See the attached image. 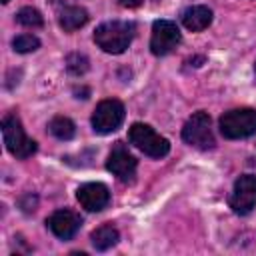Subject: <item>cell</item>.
Returning a JSON list of instances; mask_svg holds the SVG:
<instances>
[{
  "instance_id": "ffe728a7",
  "label": "cell",
  "mask_w": 256,
  "mask_h": 256,
  "mask_svg": "<svg viewBox=\"0 0 256 256\" xmlns=\"http://www.w3.org/2000/svg\"><path fill=\"white\" fill-rule=\"evenodd\" d=\"M2 2H4V4H6V2H10V0H2Z\"/></svg>"
},
{
  "instance_id": "30bf717a",
  "label": "cell",
  "mask_w": 256,
  "mask_h": 256,
  "mask_svg": "<svg viewBox=\"0 0 256 256\" xmlns=\"http://www.w3.org/2000/svg\"><path fill=\"white\" fill-rule=\"evenodd\" d=\"M50 232L60 240H70L82 226V218L72 210H56L46 220Z\"/></svg>"
},
{
  "instance_id": "8fae6325",
  "label": "cell",
  "mask_w": 256,
  "mask_h": 256,
  "mask_svg": "<svg viewBox=\"0 0 256 256\" xmlns=\"http://www.w3.org/2000/svg\"><path fill=\"white\" fill-rule=\"evenodd\" d=\"M76 198L82 204V208H86L88 212H100V210H104L108 206L110 192L100 182H88V184H84V186L78 188Z\"/></svg>"
},
{
  "instance_id": "9a60e30c",
  "label": "cell",
  "mask_w": 256,
  "mask_h": 256,
  "mask_svg": "<svg viewBox=\"0 0 256 256\" xmlns=\"http://www.w3.org/2000/svg\"><path fill=\"white\" fill-rule=\"evenodd\" d=\"M48 130H50V134L56 136L58 140H70V138L76 134L74 122H72L70 118H66V116H56V118H52L50 124H48Z\"/></svg>"
},
{
  "instance_id": "e0dca14e",
  "label": "cell",
  "mask_w": 256,
  "mask_h": 256,
  "mask_svg": "<svg viewBox=\"0 0 256 256\" xmlns=\"http://www.w3.org/2000/svg\"><path fill=\"white\" fill-rule=\"evenodd\" d=\"M12 46H14L16 52L28 54V52H34L36 48H40V40L36 36H32V34H20V36L14 38Z\"/></svg>"
},
{
  "instance_id": "2e32d148",
  "label": "cell",
  "mask_w": 256,
  "mask_h": 256,
  "mask_svg": "<svg viewBox=\"0 0 256 256\" xmlns=\"http://www.w3.org/2000/svg\"><path fill=\"white\" fill-rule=\"evenodd\" d=\"M16 20H18L22 26H26V28H40V26L44 24L42 14H40L36 8H32V6L20 8L18 14H16Z\"/></svg>"
},
{
  "instance_id": "ac0fdd59",
  "label": "cell",
  "mask_w": 256,
  "mask_h": 256,
  "mask_svg": "<svg viewBox=\"0 0 256 256\" xmlns=\"http://www.w3.org/2000/svg\"><path fill=\"white\" fill-rule=\"evenodd\" d=\"M66 68L70 74H84L88 70V58L82 56V54H70L66 58Z\"/></svg>"
},
{
  "instance_id": "6da1fadb",
  "label": "cell",
  "mask_w": 256,
  "mask_h": 256,
  "mask_svg": "<svg viewBox=\"0 0 256 256\" xmlns=\"http://www.w3.org/2000/svg\"><path fill=\"white\" fill-rule=\"evenodd\" d=\"M134 30L136 26L132 22H122V20L104 22L96 28L94 42L98 44V48H102L108 54H122L130 46L134 38Z\"/></svg>"
},
{
  "instance_id": "5bb4252c",
  "label": "cell",
  "mask_w": 256,
  "mask_h": 256,
  "mask_svg": "<svg viewBox=\"0 0 256 256\" xmlns=\"http://www.w3.org/2000/svg\"><path fill=\"white\" fill-rule=\"evenodd\" d=\"M118 238H120V234H118V230H116L112 224H102V226L96 228V230L92 232V236H90L92 246H94L96 250H100V252L112 248V246L118 242Z\"/></svg>"
},
{
  "instance_id": "5b68a950",
  "label": "cell",
  "mask_w": 256,
  "mask_h": 256,
  "mask_svg": "<svg viewBox=\"0 0 256 256\" xmlns=\"http://www.w3.org/2000/svg\"><path fill=\"white\" fill-rule=\"evenodd\" d=\"M182 138H184V142H188L190 146L200 148V150L214 148L216 142H214V134H212L210 116L206 112L192 114L182 128Z\"/></svg>"
},
{
  "instance_id": "8992f818",
  "label": "cell",
  "mask_w": 256,
  "mask_h": 256,
  "mask_svg": "<svg viewBox=\"0 0 256 256\" xmlns=\"http://www.w3.org/2000/svg\"><path fill=\"white\" fill-rule=\"evenodd\" d=\"M124 122V106L120 100H102L92 114V128L98 134H112Z\"/></svg>"
},
{
  "instance_id": "d6986e66",
  "label": "cell",
  "mask_w": 256,
  "mask_h": 256,
  "mask_svg": "<svg viewBox=\"0 0 256 256\" xmlns=\"http://www.w3.org/2000/svg\"><path fill=\"white\" fill-rule=\"evenodd\" d=\"M118 4L124 6V8H136V6L142 4V0H118Z\"/></svg>"
},
{
  "instance_id": "3957f363",
  "label": "cell",
  "mask_w": 256,
  "mask_h": 256,
  "mask_svg": "<svg viewBox=\"0 0 256 256\" xmlns=\"http://www.w3.org/2000/svg\"><path fill=\"white\" fill-rule=\"evenodd\" d=\"M128 140L150 158H162L170 152V142L148 124H132L128 130Z\"/></svg>"
},
{
  "instance_id": "277c9868",
  "label": "cell",
  "mask_w": 256,
  "mask_h": 256,
  "mask_svg": "<svg viewBox=\"0 0 256 256\" xmlns=\"http://www.w3.org/2000/svg\"><path fill=\"white\" fill-rule=\"evenodd\" d=\"M220 132L230 140L248 138L256 134V110L252 108H234L220 118Z\"/></svg>"
},
{
  "instance_id": "52a82bcc",
  "label": "cell",
  "mask_w": 256,
  "mask_h": 256,
  "mask_svg": "<svg viewBox=\"0 0 256 256\" xmlns=\"http://www.w3.org/2000/svg\"><path fill=\"white\" fill-rule=\"evenodd\" d=\"M182 36L174 22L170 20H156L152 26V38H150V50L154 56H166L170 54L178 44Z\"/></svg>"
},
{
  "instance_id": "ba28073f",
  "label": "cell",
  "mask_w": 256,
  "mask_h": 256,
  "mask_svg": "<svg viewBox=\"0 0 256 256\" xmlns=\"http://www.w3.org/2000/svg\"><path fill=\"white\" fill-rule=\"evenodd\" d=\"M254 206H256V176L242 174L234 182V190L230 196V208L236 214L244 216V214H250Z\"/></svg>"
},
{
  "instance_id": "4fadbf2b",
  "label": "cell",
  "mask_w": 256,
  "mask_h": 256,
  "mask_svg": "<svg viewBox=\"0 0 256 256\" xmlns=\"http://www.w3.org/2000/svg\"><path fill=\"white\" fill-rule=\"evenodd\" d=\"M88 22V12L80 6H64L58 10V24L66 32H74Z\"/></svg>"
},
{
  "instance_id": "7c38bea8",
  "label": "cell",
  "mask_w": 256,
  "mask_h": 256,
  "mask_svg": "<svg viewBox=\"0 0 256 256\" xmlns=\"http://www.w3.org/2000/svg\"><path fill=\"white\" fill-rule=\"evenodd\" d=\"M210 22H212V10L208 6H190L182 12V24L192 32H200L208 28Z\"/></svg>"
},
{
  "instance_id": "9c48e42d",
  "label": "cell",
  "mask_w": 256,
  "mask_h": 256,
  "mask_svg": "<svg viewBox=\"0 0 256 256\" xmlns=\"http://www.w3.org/2000/svg\"><path fill=\"white\" fill-rule=\"evenodd\" d=\"M136 158L128 152V148L122 144V142H118L114 148H112V152H110V156H108V160H106V168L118 178V180H122V182H132L134 180V174H136Z\"/></svg>"
},
{
  "instance_id": "7a4b0ae2",
  "label": "cell",
  "mask_w": 256,
  "mask_h": 256,
  "mask_svg": "<svg viewBox=\"0 0 256 256\" xmlns=\"http://www.w3.org/2000/svg\"><path fill=\"white\" fill-rule=\"evenodd\" d=\"M2 136L8 152L16 158H28L36 152V142L26 136L20 118L16 114H8L2 120Z\"/></svg>"
}]
</instances>
